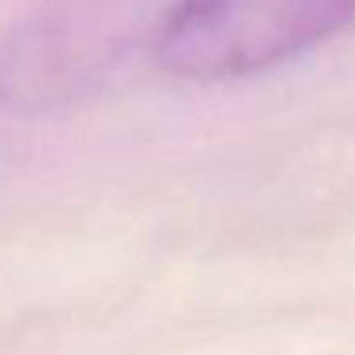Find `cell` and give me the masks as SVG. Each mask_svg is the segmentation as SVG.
<instances>
[{"label": "cell", "instance_id": "obj_1", "mask_svg": "<svg viewBox=\"0 0 355 355\" xmlns=\"http://www.w3.org/2000/svg\"><path fill=\"white\" fill-rule=\"evenodd\" d=\"M355 24V0H176L157 27L168 73L222 85L302 58Z\"/></svg>", "mask_w": 355, "mask_h": 355}]
</instances>
